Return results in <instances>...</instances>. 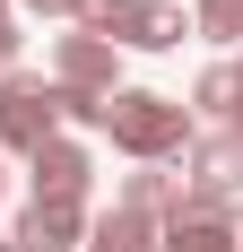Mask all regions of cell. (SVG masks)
<instances>
[{"label": "cell", "mask_w": 243, "mask_h": 252, "mask_svg": "<svg viewBox=\"0 0 243 252\" xmlns=\"http://www.w3.org/2000/svg\"><path fill=\"white\" fill-rule=\"evenodd\" d=\"M87 183H96V148L70 139V130H52L44 148L26 157V200H78L87 209Z\"/></svg>", "instance_id": "4"}, {"label": "cell", "mask_w": 243, "mask_h": 252, "mask_svg": "<svg viewBox=\"0 0 243 252\" xmlns=\"http://www.w3.org/2000/svg\"><path fill=\"white\" fill-rule=\"evenodd\" d=\"M26 61V26H18V9H0V78Z\"/></svg>", "instance_id": "12"}, {"label": "cell", "mask_w": 243, "mask_h": 252, "mask_svg": "<svg viewBox=\"0 0 243 252\" xmlns=\"http://www.w3.org/2000/svg\"><path fill=\"white\" fill-rule=\"evenodd\" d=\"M191 35L200 44H243V0H191Z\"/></svg>", "instance_id": "11"}, {"label": "cell", "mask_w": 243, "mask_h": 252, "mask_svg": "<svg viewBox=\"0 0 243 252\" xmlns=\"http://www.w3.org/2000/svg\"><path fill=\"white\" fill-rule=\"evenodd\" d=\"M191 122H217L226 130V113H235V61H209V70L191 78V104H182Z\"/></svg>", "instance_id": "10"}, {"label": "cell", "mask_w": 243, "mask_h": 252, "mask_svg": "<svg viewBox=\"0 0 243 252\" xmlns=\"http://www.w3.org/2000/svg\"><path fill=\"white\" fill-rule=\"evenodd\" d=\"M52 78H35V70H9L0 78V157H35L52 139Z\"/></svg>", "instance_id": "3"}, {"label": "cell", "mask_w": 243, "mask_h": 252, "mask_svg": "<svg viewBox=\"0 0 243 252\" xmlns=\"http://www.w3.org/2000/svg\"><path fill=\"white\" fill-rule=\"evenodd\" d=\"M104 139H113L130 165H182V148L200 139V122L182 113V96H165V87H113V96H104Z\"/></svg>", "instance_id": "1"}, {"label": "cell", "mask_w": 243, "mask_h": 252, "mask_svg": "<svg viewBox=\"0 0 243 252\" xmlns=\"http://www.w3.org/2000/svg\"><path fill=\"white\" fill-rule=\"evenodd\" d=\"M0 200H9V165H0Z\"/></svg>", "instance_id": "14"}, {"label": "cell", "mask_w": 243, "mask_h": 252, "mask_svg": "<svg viewBox=\"0 0 243 252\" xmlns=\"http://www.w3.org/2000/svg\"><path fill=\"white\" fill-rule=\"evenodd\" d=\"M226 139H243V61H235V113H226Z\"/></svg>", "instance_id": "13"}, {"label": "cell", "mask_w": 243, "mask_h": 252, "mask_svg": "<svg viewBox=\"0 0 243 252\" xmlns=\"http://www.w3.org/2000/svg\"><path fill=\"white\" fill-rule=\"evenodd\" d=\"M0 252H18V244H9V235H0Z\"/></svg>", "instance_id": "15"}, {"label": "cell", "mask_w": 243, "mask_h": 252, "mask_svg": "<svg viewBox=\"0 0 243 252\" xmlns=\"http://www.w3.org/2000/svg\"><path fill=\"white\" fill-rule=\"evenodd\" d=\"M156 252H235V218H165Z\"/></svg>", "instance_id": "9"}, {"label": "cell", "mask_w": 243, "mask_h": 252, "mask_svg": "<svg viewBox=\"0 0 243 252\" xmlns=\"http://www.w3.org/2000/svg\"><path fill=\"white\" fill-rule=\"evenodd\" d=\"M0 9H9V0H0Z\"/></svg>", "instance_id": "16"}, {"label": "cell", "mask_w": 243, "mask_h": 252, "mask_svg": "<svg viewBox=\"0 0 243 252\" xmlns=\"http://www.w3.org/2000/svg\"><path fill=\"white\" fill-rule=\"evenodd\" d=\"M52 87H70V96H113L122 87V52L96 44V35H52Z\"/></svg>", "instance_id": "5"}, {"label": "cell", "mask_w": 243, "mask_h": 252, "mask_svg": "<svg viewBox=\"0 0 243 252\" xmlns=\"http://www.w3.org/2000/svg\"><path fill=\"white\" fill-rule=\"evenodd\" d=\"M87 252H156V218L104 209V218H87Z\"/></svg>", "instance_id": "8"}, {"label": "cell", "mask_w": 243, "mask_h": 252, "mask_svg": "<svg viewBox=\"0 0 243 252\" xmlns=\"http://www.w3.org/2000/svg\"><path fill=\"white\" fill-rule=\"evenodd\" d=\"M113 209H139V218L165 226L174 209H182V174L174 165H130V174H113Z\"/></svg>", "instance_id": "7"}, {"label": "cell", "mask_w": 243, "mask_h": 252, "mask_svg": "<svg viewBox=\"0 0 243 252\" xmlns=\"http://www.w3.org/2000/svg\"><path fill=\"white\" fill-rule=\"evenodd\" d=\"M78 35L113 52H174L191 35V9L182 0H78Z\"/></svg>", "instance_id": "2"}, {"label": "cell", "mask_w": 243, "mask_h": 252, "mask_svg": "<svg viewBox=\"0 0 243 252\" xmlns=\"http://www.w3.org/2000/svg\"><path fill=\"white\" fill-rule=\"evenodd\" d=\"M9 244L18 252H78L87 244V209L78 200H26L18 226H9Z\"/></svg>", "instance_id": "6"}]
</instances>
